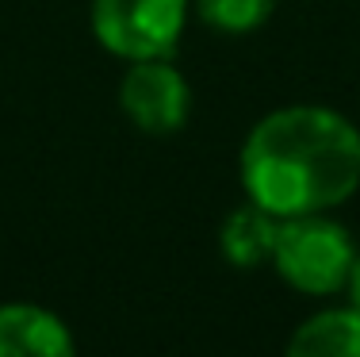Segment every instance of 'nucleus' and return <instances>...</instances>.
<instances>
[{
  "mask_svg": "<svg viewBox=\"0 0 360 357\" xmlns=\"http://www.w3.org/2000/svg\"><path fill=\"white\" fill-rule=\"evenodd\" d=\"M284 219L272 215L269 208L261 203H242L234 208L226 219H222V231H219V246H222V258L230 261L234 269H257V265H269L272 250H276V234Z\"/></svg>",
  "mask_w": 360,
  "mask_h": 357,
  "instance_id": "nucleus-6",
  "label": "nucleus"
},
{
  "mask_svg": "<svg viewBox=\"0 0 360 357\" xmlns=\"http://www.w3.org/2000/svg\"><path fill=\"white\" fill-rule=\"evenodd\" d=\"M0 357H77L73 330L39 303H0Z\"/></svg>",
  "mask_w": 360,
  "mask_h": 357,
  "instance_id": "nucleus-5",
  "label": "nucleus"
},
{
  "mask_svg": "<svg viewBox=\"0 0 360 357\" xmlns=\"http://www.w3.org/2000/svg\"><path fill=\"white\" fill-rule=\"evenodd\" d=\"M356 261L353 234L341 223H333L326 211L314 215H288L280 223L272 265L303 296H333L349 284Z\"/></svg>",
  "mask_w": 360,
  "mask_h": 357,
  "instance_id": "nucleus-2",
  "label": "nucleus"
},
{
  "mask_svg": "<svg viewBox=\"0 0 360 357\" xmlns=\"http://www.w3.org/2000/svg\"><path fill=\"white\" fill-rule=\"evenodd\" d=\"M284 357H360V311L330 308L299 322Z\"/></svg>",
  "mask_w": 360,
  "mask_h": 357,
  "instance_id": "nucleus-7",
  "label": "nucleus"
},
{
  "mask_svg": "<svg viewBox=\"0 0 360 357\" xmlns=\"http://www.w3.org/2000/svg\"><path fill=\"white\" fill-rule=\"evenodd\" d=\"M272 12H276V0H195V15L226 35L257 31Z\"/></svg>",
  "mask_w": 360,
  "mask_h": 357,
  "instance_id": "nucleus-8",
  "label": "nucleus"
},
{
  "mask_svg": "<svg viewBox=\"0 0 360 357\" xmlns=\"http://www.w3.org/2000/svg\"><path fill=\"white\" fill-rule=\"evenodd\" d=\"M245 196L272 215H314L360 189V131L322 104L261 115L238 158Z\"/></svg>",
  "mask_w": 360,
  "mask_h": 357,
  "instance_id": "nucleus-1",
  "label": "nucleus"
},
{
  "mask_svg": "<svg viewBox=\"0 0 360 357\" xmlns=\"http://www.w3.org/2000/svg\"><path fill=\"white\" fill-rule=\"evenodd\" d=\"M119 108L142 134H173L192 115V84L169 58L127 62Z\"/></svg>",
  "mask_w": 360,
  "mask_h": 357,
  "instance_id": "nucleus-4",
  "label": "nucleus"
},
{
  "mask_svg": "<svg viewBox=\"0 0 360 357\" xmlns=\"http://www.w3.org/2000/svg\"><path fill=\"white\" fill-rule=\"evenodd\" d=\"M92 35L123 62L169 58L188 23V0H92Z\"/></svg>",
  "mask_w": 360,
  "mask_h": 357,
  "instance_id": "nucleus-3",
  "label": "nucleus"
},
{
  "mask_svg": "<svg viewBox=\"0 0 360 357\" xmlns=\"http://www.w3.org/2000/svg\"><path fill=\"white\" fill-rule=\"evenodd\" d=\"M349 296H353V308L360 311V250H356V261H353V273H349Z\"/></svg>",
  "mask_w": 360,
  "mask_h": 357,
  "instance_id": "nucleus-9",
  "label": "nucleus"
}]
</instances>
